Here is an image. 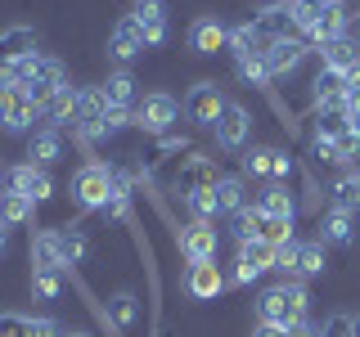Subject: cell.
<instances>
[{
	"instance_id": "obj_1",
	"label": "cell",
	"mask_w": 360,
	"mask_h": 337,
	"mask_svg": "<svg viewBox=\"0 0 360 337\" xmlns=\"http://www.w3.org/2000/svg\"><path fill=\"white\" fill-rule=\"evenodd\" d=\"M307 306H311V292L302 279H279L262 292L257 301V324H275V329H292V324L307 319Z\"/></svg>"
},
{
	"instance_id": "obj_2",
	"label": "cell",
	"mask_w": 360,
	"mask_h": 337,
	"mask_svg": "<svg viewBox=\"0 0 360 337\" xmlns=\"http://www.w3.org/2000/svg\"><path fill=\"white\" fill-rule=\"evenodd\" d=\"M112 189H117V166L108 162H86L72 171V185H68V194L82 211H104V202L112 198Z\"/></svg>"
},
{
	"instance_id": "obj_3",
	"label": "cell",
	"mask_w": 360,
	"mask_h": 337,
	"mask_svg": "<svg viewBox=\"0 0 360 337\" xmlns=\"http://www.w3.org/2000/svg\"><path fill=\"white\" fill-rule=\"evenodd\" d=\"M176 247L189 265H207L217 261L221 239H217V220H189L185 230H176Z\"/></svg>"
},
{
	"instance_id": "obj_4",
	"label": "cell",
	"mask_w": 360,
	"mask_h": 337,
	"mask_svg": "<svg viewBox=\"0 0 360 337\" xmlns=\"http://www.w3.org/2000/svg\"><path fill=\"white\" fill-rule=\"evenodd\" d=\"M37 104L22 86H0V131L5 135H32V121H37Z\"/></svg>"
},
{
	"instance_id": "obj_5",
	"label": "cell",
	"mask_w": 360,
	"mask_h": 337,
	"mask_svg": "<svg viewBox=\"0 0 360 337\" xmlns=\"http://www.w3.org/2000/svg\"><path fill=\"white\" fill-rule=\"evenodd\" d=\"M217 180H221V166H217V157H202V153H189L185 157V166L176 171L172 180V194L185 202L189 194H202V189H217Z\"/></svg>"
},
{
	"instance_id": "obj_6",
	"label": "cell",
	"mask_w": 360,
	"mask_h": 337,
	"mask_svg": "<svg viewBox=\"0 0 360 337\" xmlns=\"http://www.w3.org/2000/svg\"><path fill=\"white\" fill-rule=\"evenodd\" d=\"M176 95H167V90H153V95H144L140 104H135V126H140L144 135H167L176 121Z\"/></svg>"
},
{
	"instance_id": "obj_7",
	"label": "cell",
	"mask_w": 360,
	"mask_h": 337,
	"mask_svg": "<svg viewBox=\"0 0 360 337\" xmlns=\"http://www.w3.org/2000/svg\"><path fill=\"white\" fill-rule=\"evenodd\" d=\"M307 54H311L307 37H279V41H266L262 59H266V72H270V81H275V77H288V72H297V67L307 63Z\"/></svg>"
},
{
	"instance_id": "obj_8",
	"label": "cell",
	"mask_w": 360,
	"mask_h": 337,
	"mask_svg": "<svg viewBox=\"0 0 360 337\" xmlns=\"http://www.w3.org/2000/svg\"><path fill=\"white\" fill-rule=\"evenodd\" d=\"M217 144L225 153H234V149H243L248 144V135H252V112H248L243 104H234V99H225V108H221V117H217Z\"/></svg>"
},
{
	"instance_id": "obj_9",
	"label": "cell",
	"mask_w": 360,
	"mask_h": 337,
	"mask_svg": "<svg viewBox=\"0 0 360 337\" xmlns=\"http://www.w3.org/2000/svg\"><path fill=\"white\" fill-rule=\"evenodd\" d=\"M63 86H68V72H63V63H59V59H50V54H41L37 72L27 77V86H22V90H27V95H32V104H37V108L45 112V108H50V99L59 95Z\"/></svg>"
},
{
	"instance_id": "obj_10",
	"label": "cell",
	"mask_w": 360,
	"mask_h": 337,
	"mask_svg": "<svg viewBox=\"0 0 360 337\" xmlns=\"http://www.w3.org/2000/svg\"><path fill=\"white\" fill-rule=\"evenodd\" d=\"M140 54H144V32H140V22H135L131 14L117 18V22H112V32H108V59L127 67V63L140 59Z\"/></svg>"
},
{
	"instance_id": "obj_11",
	"label": "cell",
	"mask_w": 360,
	"mask_h": 337,
	"mask_svg": "<svg viewBox=\"0 0 360 337\" xmlns=\"http://www.w3.org/2000/svg\"><path fill=\"white\" fill-rule=\"evenodd\" d=\"M221 108H225V90L217 81H198L185 95V112H189V121H198V126H217Z\"/></svg>"
},
{
	"instance_id": "obj_12",
	"label": "cell",
	"mask_w": 360,
	"mask_h": 337,
	"mask_svg": "<svg viewBox=\"0 0 360 337\" xmlns=\"http://www.w3.org/2000/svg\"><path fill=\"white\" fill-rule=\"evenodd\" d=\"M342 37H352V14H347V5L338 0V5H329L320 18L307 27V45L311 50H320V45H329V41H342Z\"/></svg>"
},
{
	"instance_id": "obj_13",
	"label": "cell",
	"mask_w": 360,
	"mask_h": 337,
	"mask_svg": "<svg viewBox=\"0 0 360 337\" xmlns=\"http://www.w3.org/2000/svg\"><path fill=\"white\" fill-rule=\"evenodd\" d=\"M9 185L5 189H18V194H27L32 202H45V198H54V180H50V171L45 166H37V162H18V166H9Z\"/></svg>"
},
{
	"instance_id": "obj_14",
	"label": "cell",
	"mask_w": 360,
	"mask_h": 337,
	"mask_svg": "<svg viewBox=\"0 0 360 337\" xmlns=\"http://www.w3.org/2000/svg\"><path fill=\"white\" fill-rule=\"evenodd\" d=\"M37 50V27H27V22H14V27L0 32V67H14L22 59H32Z\"/></svg>"
},
{
	"instance_id": "obj_15",
	"label": "cell",
	"mask_w": 360,
	"mask_h": 337,
	"mask_svg": "<svg viewBox=\"0 0 360 337\" xmlns=\"http://www.w3.org/2000/svg\"><path fill=\"white\" fill-rule=\"evenodd\" d=\"M77 117H82V86H63L59 95L45 108V126L54 131H77Z\"/></svg>"
},
{
	"instance_id": "obj_16",
	"label": "cell",
	"mask_w": 360,
	"mask_h": 337,
	"mask_svg": "<svg viewBox=\"0 0 360 337\" xmlns=\"http://www.w3.org/2000/svg\"><path fill=\"white\" fill-rule=\"evenodd\" d=\"M225 284L230 279L221 275V265L217 261H207V265H189V275H185V292L194 301H217L221 292H225Z\"/></svg>"
},
{
	"instance_id": "obj_17",
	"label": "cell",
	"mask_w": 360,
	"mask_h": 337,
	"mask_svg": "<svg viewBox=\"0 0 360 337\" xmlns=\"http://www.w3.org/2000/svg\"><path fill=\"white\" fill-rule=\"evenodd\" d=\"M0 337H63V329L54 319H37V315L5 310V315H0Z\"/></svg>"
},
{
	"instance_id": "obj_18",
	"label": "cell",
	"mask_w": 360,
	"mask_h": 337,
	"mask_svg": "<svg viewBox=\"0 0 360 337\" xmlns=\"http://www.w3.org/2000/svg\"><path fill=\"white\" fill-rule=\"evenodd\" d=\"M257 211L270 220H292L297 216V202H292V189L284 185V180H270V185L257 194Z\"/></svg>"
},
{
	"instance_id": "obj_19",
	"label": "cell",
	"mask_w": 360,
	"mask_h": 337,
	"mask_svg": "<svg viewBox=\"0 0 360 337\" xmlns=\"http://www.w3.org/2000/svg\"><path fill=\"white\" fill-rule=\"evenodd\" d=\"M225 41H230V27L221 18H194L189 22V50L194 54H217V50H225Z\"/></svg>"
},
{
	"instance_id": "obj_20",
	"label": "cell",
	"mask_w": 360,
	"mask_h": 337,
	"mask_svg": "<svg viewBox=\"0 0 360 337\" xmlns=\"http://www.w3.org/2000/svg\"><path fill=\"white\" fill-rule=\"evenodd\" d=\"M315 220H320V243L347 247V243L356 239V220H352V211L333 207V202H329V207H324V211H320V216H315Z\"/></svg>"
},
{
	"instance_id": "obj_21",
	"label": "cell",
	"mask_w": 360,
	"mask_h": 337,
	"mask_svg": "<svg viewBox=\"0 0 360 337\" xmlns=\"http://www.w3.org/2000/svg\"><path fill=\"white\" fill-rule=\"evenodd\" d=\"M315 54H320V67H333V72H342V77H352L360 67V41H352V37L320 45Z\"/></svg>"
},
{
	"instance_id": "obj_22",
	"label": "cell",
	"mask_w": 360,
	"mask_h": 337,
	"mask_svg": "<svg viewBox=\"0 0 360 337\" xmlns=\"http://www.w3.org/2000/svg\"><path fill=\"white\" fill-rule=\"evenodd\" d=\"M131 18L140 22L144 45H162L167 41V9H162V0H135Z\"/></svg>"
},
{
	"instance_id": "obj_23",
	"label": "cell",
	"mask_w": 360,
	"mask_h": 337,
	"mask_svg": "<svg viewBox=\"0 0 360 337\" xmlns=\"http://www.w3.org/2000/svg\"><path fill=\"white\" fill-rule=\"evenodd\" d=\"M59 153H63V131L41 126V131L27 135V162H37V166H45V171H50V166L59 162Z\"/></svg>"
},
{
	"instance_id": "obj_24",
	"label": "cell",
	"mask_w": 360,
	"mask_h": 337,
	"mask_svg": "<svg viewBox=\"0 0 360 337\" xmlns=\"http://www.w3.org/2000/svg\"><path fill=\"white\" fill-rule=\"evenodd\" d=\"M347 95V77L333 72V67H320L311 81V108H324V104H338Z\"/></svg>"
},
{
	"instance_id": "obj_25",
	"label": "cell",
	"mask_w": 360,
	"mask_h": 337,
	"mask_svg": "<svg viewBox=\"0 0 360 337\" xmlns=\"http://www.w3.org/2000/svg\"><path fill=\"white\" fill-rule=\"evenodd\" d=\"M248 180L243 176H221L217 180V207H221V216H234L239 207H248Z\"/></svg>"
},
{
	"instance_id": "obj_26",
	"label": "cell",
	"mask_w": 360,
	"mask_h": 337,
	"mask_svg": "<svg viewBox=\"0 0 360 337\" xmlns=\"http://www.w3.org/2000/svg\"><path fill=\"white\" fill-rule=\"evenodd\" d=\"M32 216H37V202H32L27 194H18V189H0V220L14 230V225H27Z\"/></svg>"
},
{
	"instance_id": "obj_27",
	"label": "cell",
	"mask_w": 360,
	"mask_h": 337,
	"mask_svg": "<svg viewBox=\"0 0 360 337\" xmlns=\"http://www.w3.org/2000/svg\"><path fill=\"white\" fill-rule=\"evenodd\" d=\"M225 50H230L234 59H248V54H262V50H266V37L257 32V22L248 18V22H239V27H230V41H225Z\"/></svg>"
},
{
	"instance_id": "obj_28",
	"label": "cell",
	"mask_w": 360,
	"mask_h": 337,
	"mask_svg": "<svg viewBox=\"0 0 360 337\" xmlns=\"http://www.w3.org/2000/svg\"><path fill=\"white\" fill-rule=\"evenodd\" d=\"M54 234H59V252H63V270L68 265H82L86 261V252H90V243H86V230H82V225H59V230H54Z\"/></svg>"
},
{
	"instance_id": "obj_29",
	"label": "cell",
	"mask_w": 360,
	"mask_h": 337,
	"mask_svg": "<svg viewBox=\"0 0 360 337\" xmlns=\"http://www.w3.org/2000/svg\"><path fill=\"white\" fill-rule=\"evenodd\" d=\"M99 90H104V99H108L112 108H135V104H140V99H135V77L127 72V67L108 72V81L99 86Z\"/></svg>"
},
{
	"instance_id": "obj_30",
	"label": "cell",
	"mask_w": 360,
	"mask_h": 337,
	"mask_svg": "<svg viewBox=\"0 0 360 337\" xmlns=\"http://www.w3.org/2000/svg\"><path fill=\"white\" fill-rule=\"evenodd\" d=\"M329 194H333V207H342V211L356 216V211H360V166H347V171L333 180Z\"/></svg>"
},
{
	"instance_id": "obj_31",
	"label": "cell",
	"mask_w": 360,
	"mask_h": 337,
	"mask_svg": "<svg viewBox=\"0 0 360 337\" xmlns=\"http://www.w3.org/2000/svg\"><path fill=\"white\" fill-rule=\"evenodd\" d=\"M32 265L63 270V252H59V234L54 230H32Z\"/></svg>"
},
{
	"instance_id": "obj_32",
	"label": "cell",
	"mask_w": 360,
	"mask_h": 337,
	"mask_svg": "<svg viewBox=\"0 0 360 337\" xmlns=\"http://www.w3.org/2000/svg\"><path fill=\"white\" fill-rule=\"evenodd\" d=\"M63 270H54V265H32V297L37 301H59V292H63Z\"/></svg>"
},
{
	"instance_id": "obj_33",
	"label": "cell",
	"mask_w": 360,
	"mask_h": 337,
	"mask_svg": "<svg viewBox=\"0 0 360 337\" xmlns=\"http://www.w3.org/2000/svg\"><path fill=\"white\" fill-rule=\"evenodd\" d=\"M262 225H266V216L257 211V202H248V207H239L230 216V234L239 243H248V239H262Z\"/></svg>"
},
{
	"instance_id": "obj_34",
	"label": "cell",
	"mask_w": 360,
	"mask_h": 337,
	"mask_svg": "<svg viewBox=\"0 0 360 337\" xmlns=\"http://www.w3.org/2000/svg\"><path fill=\"white\" fill-rule=\"evenodd\" d=\"M108 319L117 324V333L135 329V319H140V301H135V292H117V297L108 301Z\"/></svg>"
},
{
	"instance_id": "obj_35",
	"label": "cell",
	"mask_w": 360,
	"mask_h": 337,
	"mask_svg": "<svg viewBox=\"0 0 360 337\" xmlns=\"http://www.w3.org/2000/svg\"><path fill=\"white\" fill-rule=\"evenodd\" d=\"M324 247H329V243H320V239L302 243V256H297V279H315V275H324V265H329Z\"/></svg>"
},
{
	"instance_id": "obj_36",
	"label": "cell",
	"mask_w": 360,
	"mask_h": 337,
	"mask_svg": "<svg viewBox=\"0 0 360 337\" xmlns=\"http://www.w3.org/2000/svg\"><path fill=\"white\" fill-rule=\"evenodd\" d=\"M234 72H239V81H243V86H252V90H270V72H266V59H262V54L234 59Z\"/></svg>"
},
{
	"instance_id": "obj_37",
	"label": "cell",
	"mask_w": 360,
	"mask_h": 337,
	"mask_svg": "<svg viewBox=\"0 0 360 337\" xmlns=\"http://www.w3.org/2000/svg\"><path fill=\"white\" fill-rule=\"evenodd\" d=\"M239 261H243V265H252V270H262V275H266V270L275 265V247H270L266 239H248V243H239Z\"/></svg>"
},
{
	"instance_id": "obj_38",
	"label": "cell",
	"mask_w": 360,
	"mask_h": 337,
	"mask_svg": "<svg viewBox=\"0 0 360 337\" xmlns=\"http://www.w3.org/2000/svg\"><path fill=\"white\" fill-rule=\"evenodd\" d=\"M288 5H292V22H297V32L307 37V27H311V22L320 18L329 5H338V0H288Z\"/></svg>"
},
{
	"instance_id": "obj_39",
	"label": "cell",
	"mask_w": 360,
	"mask_h": 337,
	"mask_svg": "<svg viewBox=\"0 0 360 337\" xmlns=\"http://www.w3.org/2000/svg\"><path fill=\"white\" fill-rule=\"evenodd\" d=\"M185 207H189V220H217V216H221V207H217V189L189 194V198H185Z\"/></svg>"
},
{
	"instance_id": "obj_40",
	"label": "cell",
	"mask_w": 360,
	"mask_h": 337,
	"mask_svg": "<svg viewBox=\"0 0 360 337\" xmlns=\"http://www.w3.org/2000/svg\"><path fill=\"white\" fill-rule=\"evenodd\" d=\"M297 256H302V243L292 239L284 247H275V265H270V270H279L284 279H297Z\"/></svg>"
},
{
	"instance_id": "obj_41",
	"label": "cell",
	"mask_w": 360,
	"mask_h": 337,
	"mask_svg": "<svg viewBox=\"0 0 360 337\" xmlns=\"http://www.w3.org/2000/svg\"><path fill=\"white\" fill-rule=\"evenodd\" d=\"M270 157H275V149H248V153H243V180L270 176Z\"/></svg>"
},
{
	"instance_id": "obj_42",
	"label": "cell",
	"mask_w": 360,
	"mask_h": 337,
	"mask_svg": "<svg viewBox=\"0 0 360 337\" xmlns=\"http://www.w3.org/2000/svg\"><path fill=\"white\" fill-rule=\"evenodd\" d=\"M311 157L320 166H338V149H333V135H320V131H311Z\"/></svg>"
},
{
	"instance_id": "obj_43",
	"label": "cell",
	"mask_w": 360,
	"mask_h": 337,
	"mask_svg": "<svg viewBox=\"0 0 360 337\" xmlns=\"http://www.w3.org/2000/svg\"><path fill=\"white\" fill-rule=\"evenodd\" d=\"M262 239H266L270 247H284V243H292V220H270V216H266V225H262Z\"/></svg>"
},
{
	"instance_id": "obj_44",
	"label": "cell",
	"mask_w": 360,
	"mask_h": 337,
	"mask_svg": "<svg viewBox=\"0 0 360 337\" xmlns=\"http://www.w3.org/2000/svg\"><path fill=\"white\" fill-rule=\"evenodd\" d=\"M320 337H352V315H347V310L329 315V319L320 324Z\"/></svg>"
},
{
	"instance_id": "obj_45",
	"label": "cell",
	"mask_w": 360,
	"mask_h": 337,
	"mask_svg": "<svg viewBox=\"0 0 360 337\" xmlns=\"http://www.w3.org/2000/svg\"><path fill=\"white\" fill-rule=\"evenodd\" d=\"M292 171H297V157H288V149H275V157H270V180H288Z\"/></svg>"
},
{
	"instance_id": "obj_46",
	"label": "cell",
	"mask_w": 360,
	"mask_h": 337,
	"mask_svg": "<svg viewBox=\"0 0 360 337\" xmlns=\"http://www.w3.org/2000/svg\"><path fill=\"white\" fill-rule=\"evenodd\" d=\"M279 337H320V329H315V324H292V329H279Z\"/></svg>"
},
{
	"instance_id": "obj_47",
	"label": "cell",
	"mask_w": 360,
	"mask_h": 337,
	"mask_svg": "<svg viewBox=\"0 0 360 337\" xmlns=\"http://www.w3.org/2000/svg\"><path fill=\"white\" fill-rule=\"evenodd\" d=\"M5 247H9V225L0 220V252H5Z\"/></svg>"
},
{
	"instance_id": "obj_48",
	"label": "cell",
	"mask_w": 360,
	"mask_h": 337,
	"mask_svg": "<svg viewBox=\"0 0 360 337\" xmlns=\"http://www.w3.org/2000/svg\"><path fill=\"white\" fill-rule=\"evenodd\" d=\"M347 86H352V90H360V67H356L352 77H347Z\"/></svg>"
},
{
	"instance_id": "obj_49",
	"label": "cell",
	"mask_w": 360,
	"mask_h": 337,
	"mask_svg": "<svg viewBox=\"0 0 360 337\" xmlns=\"http://www.w3.org/2000/svg\"><path fill=\"white\" fill-rule=\"evenodd\" d=\"M63 337H90L86 329H63Z\"/></svg>"
},
{
	"instance_id": "obj_50",
	"label": "cell",
	"mask_w": 360,
	"mask_h": 337,
	"mask_svg": "<svg viewBox=\"0 0 360 337\" xmlns=\"http://www.w3.org/2000/svg\"><path fill=\"white\" fill-rule=\"evenodd\" d=\"M352 337H360V315H352Z\"/></svg>"
},
{
	"instance_id": "obj_51",
	"label": "cell",
	"mask_w": 360,
	"mask_h": 337,
	"mask_svg": "<svg viewBox=\"0 0 360 337\" xmlns=\"http://www.w3.org/2000/svg\"><path fill=\"white\" fill-rule=\"evenodd\" d=\"M0 176H5V166H0Z\"/></svg>"
}]
</instances>
